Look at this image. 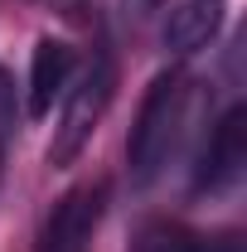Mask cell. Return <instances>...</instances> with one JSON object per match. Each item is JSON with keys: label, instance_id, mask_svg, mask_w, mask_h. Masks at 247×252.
<instances>
[{"label": "cell", "instance_id": "obj_1", "mask_svg": "<svg viewBox=\"0 0 247 252\" xmlns=\"http://www.w3.org/2000/svg\"><path fill=\"white\" fill-rule=\"evenodd\" d=\"M189 117H194V78L180 73V68L160 73L151 88H146L141 112H136V126L126 136V165H131V180L141 189L155 185L170 170V160H175L180 141H185Z\"/></svg>", "mask_w": 247, "mask_h": 252}, {"label": "cell", "instance_id": "obj_2", "mask_svg": "<svg viewBox=\"0 0 247 252\" xmlns=\"http://www.w3.org/2000/svg\"><path fill=\"white\" fill-rule=\"evenodd\" d=\"M112 93H117V63H112L107 49H97L93 63L83 68V78L68 83V93H63V117L54 126V141H49V165L54 170H68L83 156V146L93 141V131L102 126L107 107H112Z\"/></svg>", "mask_w": 247, "mask_h": 252}, {"label": "cell", "instance_id": "obj_3", "mask_svg": "<svg viewBox=\"0 0 247 252\" xmlns=\"http://www.w3.org/2000/svg\"><path fill=\"white\" fill-rule=\"evenodd\" d=\"M107 214V180H83L44 214L34 252H88L93 233Z\"/></svg>", "mask_w": 247, "mask_h": 252}, {"label": "cell", "instance_id": "obj_4", "mask_svg": "<svg viewBox=\"0 0 247 252\" xmlns=\"http://www.w3.org/2000/svg\"><path fill=\"white\" fill-rule=\"evenodd\" d=\"M247 170V107H228L223 117L214 122L204 151H199V165H194V194H228L238 189Z\"/></svg>", "mask_w": 247, "mask_h": 252}, {"label": "cell", "instance_id": "obj_5", "mask_svg": "<svg viewBox=\"0 0 247 252\" xmlns=\"http://www.w3.org/2000/svg\"><path fill=\"white\" fill-rule=\"evenodd\" d=\"M126 252H243L238 233H204V228H189L180 219H146Z\"/></svg>", "mask_w": 247, "mask_h": 252}, {"label": "cell", "instance_id": "obj_6", "mask_svg": "<svg viewBox=\"0 0 247 252\" xmlns=\"http://www.w3.org/2000/svg\"><path fill=\"white\" fill-rule=\"evenodd\" d=\"M73 68H78V54L63 44V39H39L30 59V93H25V112L30 117H49L54 97L68 93L73 83Z\"/></svg>", "mask_w": 247, "mask_h": 252}, {"label": "cell", "instance_id": "obj_7", "mask_svg": "<svg viewBox=\"0 0 247 252\" xmlns=\"http://www.w3.org/2000/svg\"><path fill=\"white\" fill-rule=\"evenodd\" d=\"M223 30V0H180L165 15V49L170 54H199Z\"/></svg>", "mask_w": 247, "mask_h": 252}, {"label": "cell", "instance_id": "obj_8", "mask_svg": "<svg viewBox=\"0 0 247 252\" xmlns=\"http://www.w3.org/2000/svg\"><path fill=\"white\" fill-rule=\"evenodd\" d=\"M0 175H5V131H0Z\"/></svg>", "mask_w": 247, "mask_h": 252}]
</instances>
